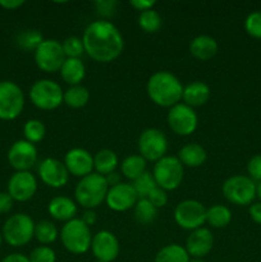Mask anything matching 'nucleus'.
Masks as SVG:
<instances>
[{
	"instance_id": "1",
	"label": "nucleus",
	"mask_w": 261,
	"mask_h": 262,
	"mask_svg": "<svg viewBox=\"0 0 261 262\" xmlns=\"http://www.w3.org/2000/svg\"><path fill=\"white\" fill-rule=\"evenodd\" d=\"M84 53L95 61L110 63L122 54L124 38L115 25L110 20L99 19L90 23L84 30Z\"/></svg>"
},
{
	"instance_id": "2",
	"label": "nucleus",
	"mask_w": 261,
	"mask_h": 262,
	"mask_svg": "<svg viewBox=\"0 0 261 262\" xmlns=\"http://www.w3.org/2000/svg\"><path fill=\"white\" fill-rule=\"evenodd\" d=\"M183 84L171 72H155L148 78L146 91L154 104L161 107H173L183 96Z\"/></svg>"
},
{
	"instance_id": "3",
	"label": "nucleus",
	"mask_w": 261,
	"mask_h": 262,
	"mask_svg": "<svg viewBox=\"0 0 261 262\" xmlns=\"http://www.w3.org/2000/svg\"><path fill=\"white\" fill-rule=\"evenodd\" d=\"M109 184L104 176L91 173L90 176L81 178L74 189V197L77 204L87 210H92L100 206L106 199Z\"/></svg>"
},
{
	"instance_id": "4",
	"label": "nucleus",
	"mask_w": 261,
	"mask_h": 262,
	"mask_svg": "<svg viewBox=\"0 0 261 262\" xmlns=\"http://www.w3.org/2000/svg\"><path fill=\"white\" fill-rule=\"evenodd\" d=\"M60 241L68 252L73 255H83L91 248V230L81 219L74 217L73 220H69L63 225Z\"/></svg>"
},
{
	"instance_id": "5",
	"label": "nucleus",
	"mask_w": 261,
	"mask_h": 262,
	"mask_svg": "<svg viewBox=\"0 0 261 262\" xmlns=\"http://www.w3.org/2000/svg\"><path fill=\"white\" fill-rule=\"evenodd\" d=\"M36 224L27 214H15L5 222L3 238L12 247H23L35 237Z\"/></svg>"
},
{
	"instance_id": "6",
	"label": "nucleus",
	"mask_w": 261,
	"mask_h": 262,
	"mask_svg": "<svg viewBox=\"0 0 261 262\" xmlns=\"http://www.w3.org/2000/svg\"><path fill=\"white\" fill-rule=\"evenodd\" d=\"M153 176L158 187L164 191H173L178 188L183 181V165L176 156H164L154 165Z\"/></svg>"
},
{
	"instance_id": "7",
	"label": "nucleus",
	"mask_w": 261,
	"mask_h": 262,
	"mask_svg": "<svg viewBox=\"0 0 261 262\" xmlns=\"http://www.w3.org/2000/svg\"><path fill=\"white\" fill-rule=\"evenodd\" d=\"M63 90L51 79H38L30 90L31 102L41 110H54L63 104Z\"/></svg>"
},
{
	"instance_id": "8",
	"label": "nucleus",
	"mask_w": 261,
	"mask_h": 262,
	"mask_svg": "<svg viewBox=\"0 0 261 262\" xmlns=\"http://www.w3.org/2000/svg\"><path fill=\"white\" fill-rule=\"evenodd\" d=\"M25 107V94L17 83L12 81L0 82V119L13 120Z\"/></svg>"
},
{
	"instance_id": "9",
	"label": "nucleus",
	"mask_w": 261,
	"mask_h": 262,
	"mask_svg": "<svg viewBox=\"0 0 261 262\" xmlns=\"http://www.w3.org/2000/svg\"><path fill=\"white\" fill-rule=\"evenodd\" d=\"M223 194L225 199L237 206L250 205L256 197V184L245 176H233L223 184Z\"/></svg>"
},
{
	"instance_id": "10",
	"label": "nucleus",
	"mask_w": 261,
	"mask_h": 262,
	"mask_svg": "<svg viewBox=\"0 0 261 262\" xmlns=\"http://www.w3.org/2000/svg\"><path fill=\"white\" fill-rule=\"evenodd\" d=\"M66 59L63 46L54 38L44 40L35 50L36 66L46 73H55L60 71Z\"/></svg>"
},
{
	"instance_id": "11",
	"label": "nucleus",
	"mask_w": 261,
	"mask_h": 262,
	"mask_svg": "<svg viewBox=\"0 0 261 262\" xmlns=\"http://www.w3.org/2000/svg\"><path fill=\"white\" fill-rule=\"evenodd\" d=\"M207 209L197 200H184L174 210V220L181 228L196 230L206 223Z\"/></svg>"
},
{
	"instance_id": "12",
	"label": "nucleus",
	"mask_w": 261,
	"mask_h": 262,
	"mask_svg": "<svg viewBox=\"0 0 261 262\" xmlns=\"http://www.w3.org/2000/svg\"><path fill=\"white\" fill-rule=\"evenodd\" d=\"M138 151L146 161H159L168 151V138L158 128H147L138 138Z\"/></svg>"
},
{
	"instance_id": "13",
	"label": "nucleus",
	"mask_w": 261,
	"mask_h": 262,
	"mask_svg": "<svg viewBox=\"0 0 261 262\" xmlns=\"http://www.w3.org/2000/svg\"><path fill=\"white\" fill-rule=\"evenodd\" d=\"M168 124L176 135L189 136L196 130L199 118L193 107L179 102L169 109Z\"/></svg>"
},
{
	"instance_id": "14",
	"label": "nucleus",
	"mask_w": 261,
	"mask_h": 262,
	"mask_svg": "<svg viewBox=\"0 0 261 262\" xmlns=\"http://www.w3.org/2000/svg\"><path fill=\"white\" fill-rule=\"evenodd\" d=\"M8 161L17 171H28L37 161V148L26 140L17 141L8 151Z\"/></svg>"
},
{
	"instance_id": "15",
	"label": "nucleus",
	"mask_w": 261,
	"mask_h": 262,
	"mask_svg": "<svg viewBox=\"0 0 261 262\" xmlns=\"http://www.w3.org/2000/svg\"><path fill=\"white\" fill-rule=\"evenodd\" d=\"M138 200L140 199H138L132 184L120 182L117 186L110 187L105 202H106L107 207L113 211L123 212L135 207Z\"/></svg>"
},
{
	"instance_id": "16",
	"label": "nucleus",
	"mask_w": 261,
	"mask_h": 262,
	"mask_svg": "<svg viewBox=\"0 0 261 262\" xmlns=\"http://www.w3.org/2000/svg\"><path fill=\"white\" fill-rule=\"evenodd\" d=\"M91 251L97 261L112 262L119 256V241L109 230H100L92 235Z\"/></svg>"
},
{
	"instance_id": "17",
	"label": "nucleus",
	"mask_w": 261,
	"mask_h": 262,
	"mask_svg": "<svg viewBox=\"0 0 261 262\" xmlns=\"http://www.w3.org/2000/svg\"><path fill=\"white\" fill-rule=\"evenodd\" d=\"M37 191V181L30 171H17L8 182V193L14 201L26 202Z\"/></svg>"
},
{
	"instance_id": "18",
	"label": "nucleus",
	"mask_w": 261,
	"mask_h": 262,
	"mask_svg": "<svg viewBox=\"0 0 261 262\" xmlns=\"http://www.w3.org/2000/svg\"><path fill=\"white\" fill-rule=\"evenodd\" d=\"M40 179L51 188H61L68 183L69 171L64 163L54 158L45 159L38 165Z\"/></svg>"
},
{
	"instance_id": "19",
	"label": "nucleus",
	"mask_w": 261,
	"mask_h": 262,
	"mask_svg": "<svg viewBox=\"0 0 261 262\" xmlns=\"http://www.w3.org/2000/svg\"><path fill=\"white\" fill-rule=\"evenodd\" d=\"M64 165L69 174L78 178H84L90 176L94 169V158L91 154L84 148H72L66 154Z\"/></svg>"
},
{
	"instance_id": "20",
	"label": "nucleus",
	"mask_w": 261,
	"mask_h": 262,
	"mask_svg": "<svg viewBox=\"0 0 261 262\" xmlns=\"http://www.w3.org/2000/svg\"><path fill=\"white\" fill-rule=\"evenodd\" d=\"M214 246V235L211 230L207 228H199L196 230H192L188 235L186 242V251L188 252L189 257L202 258L204 256L209 255L210 251Z\"/></svg>"
},
{
	"instance_id": "21",
	"label": "nucleus",
	"mask_w": 261,
	"mask_h": 262,
	"mask_svg": "<svg viewBox=\"0 0 261 262\" xmlns=\"http://www.w3.org/2000/svg\"><path fill=\"white\" fill-rule=\"evenodd\" d=\"M49 214L51 217L59 222H69L73 220L77 215V204L66 196H56L49 202L48 205Z\"/></svg>"
},
{
	"instance_id": "22",
	"label": "nucleus",
	"mask_w": 261,
	"mask_h": 262,
	"mask_svg": "<svg viewBox=\"0 0 261 262\" xmlns=\"http://www.w3.org/2000/svg\"><path fill=\"white\" fill-rule=\"evenodd\" d=\"M189 53L199 60L207 61L214 58L217 53V42L209 35H200L189 43Z\"/></svg>"
},
{
	"instance_id": "23",
	"label": "nucleus",
	"mask_w": 261,
	"mask_h": 262,
	"mask_svg": "<svg viewBox=\"0 0 261 262\" xmlns=\"http://www.w3.org/2000/svg\"><path fill=\"white\" fill-rule=\"evenodd\" d=\"M210 95H211L210 87L205 82L194 81L184 87L182 99H183L184 104L191 107L201 106L209 101Z\"/></svg>"
},
{
	"instance_id": "24",
	"label": "nucleus",
	"mask_w": 261,
	"mask_h": 262,
	"mask_svg": "<svg viewBox=\"0 0 261 262\" xmlns=\"http://www.w3.org/2000/svg\"><path fill=\"white\" fill-rule=\"evenodd\" d=\"M59 72L66 83H68L69 86H76V84H81V82L83 81L86 67L81 59L67 58Z\"/></svg>"
},
{
	"instance_id": "25",
	"label": "nucleus",
	"mask_w": 261,
	"mask_h": 262,
	"mask_svg": "<svg viewBox=\"0 0 261 262\" xmlns=\"http://www.w3.org/2000/svg\"><path fill=\"white\" fill-rule=\"evenodd\" d=\"M178 159L182 165L189 166V168H199L202 164H205L207 154L205 148L199 143H188L179 150Z\"/></svg>"
},
{
	"instance_id": "26",
	"label": "nucleus",
	"mask_w": 261,
	"mask_h": 262,
	"mask_svg": "<svg viewBox=\"0 0 261 262\" xmlns=\"http://www.w3.org/2000/svg\"><path fill=\"white\" fill-rule=\"evenodd\" d=\"M118 163H119L118 155L109 148H102L94 156V168L96 169V173L100 176L106 177L115 171Z\"/></svg>"
},
{
	"instance_id": "27",
	"label": "nucleus",
	"mask_w": 261,
	"mask_h": 262,
	"mask_svg": "<svg viewBox=\"0 0 261 262\" xmlns=\"http://www.w3.org/2000/svg\"><path fill=\"white\" fill-rule=\"evenodd\" d=\"M90 100V91L82 84H76V86H69L67 91H64L63 102L73 109H79V107L86 106Z\"/></svg>"
},
{
	"instance_id": "28",
	"label": "nucleus",
	"mask_w": 261,
	"mask_h": 262,
	"mask_svg": "<svg viewBox=\"0 0 261 262\" xmlns=\"http://www.w3.org/2000/svg\"><path fill=\"white\" fill-rule=\"evenodd\" d=\"M120 170L125 178L133 182L146 171V160L141 155L127 156L120 164Z\"/></svg>"
},
{
	"instance_id": "29",
	"label": "nucleus",
	"mask_w": 261,
	"mask_h": 262,
	"mask_svg": "<svg viewBox=\"0 0 261 262\" xmlns=\"http://www.w3.org/2000/svg\"><path fill=\"white\" fill-rule=\"evenodd\" d=\"M189 260L186 248L177 243L165 246L155 256V262H188Z\"/></svg>"
},
{
	"instance_id": "30",
	"label": "nucleus",
	"mask_w": 261,
	"mask_h": 262,
	"mask_svg": "<svg viewBox=\"0 0 261 262\" xmlns=\"http://www.w3.org/2000/svg\"><path fill=\"white\" fill-rule=\"evenodd\" d=\"M158 216V209L147 199H140L135 205V219L138 224H153Z\"/></svg>"
},
{
	"instance_id": "31",
	"label": "nucleus",
	"mask_w": 261,
	"mask_h": 262,
	"mask_svg": "<svg viewBox=\"0 0 261 262\" xmlns=\"http://www.w3.org/2000/svg\"><path fill=\"white\" fill-rule=\"evenodd\" d=\"M232 220V212L224 205H215L207 209L206 223L212 228H224Z\"/></svg>"
},
{
	"instance_id": "32",
	"label": "nucleus",
	"mask_w": 261,
	"mask_h": 262,
	"mask_svg": "<svg viewBox=\"0 0 261 262\" xmlns=\"http://www.w3.org/2000/svg\"><path fill=\"white\" fill-rule=\"evenodd\" d=\"M35 238L42 245H51L58 238V228L49 220H41L35 227Z\"/></svg>"
},
{
	"instance_id": "33",
	"label": "nucleus",
	"mask_w": 261,
	"mask_h": 262,
	"mask_svg": "<svg viewBox=\"0 0 261 262\" xmlns=\"http://www.w3.org/2000/svg\"><path fill=\"white\" fill-rule=\"evenodd\" d=\"M161 25H163V20H161L160 14L156 10L148 9L145 12H141L138 15V26L146 33L158 32Z\"/></svg>"
},
{
	"instance_id": "34",
	"label": "nucleus",
	"mask_w": 261,
	"mask_h": 262,
	"mask_svg": "<svg viewBox=\"0 0 261 262\" xmlns=\"http://www.w3.org/2000/svg\"><path fill=\"white\" fill-rule=\"evenodd\" d=\"M23 135H25L26 141L35 145V143H38L40 141L44 140L46 135V127L38 119L27 120L25 127H23Z\"/></svg>"
},
{
	"instance_id": "35",
	"label": "nucleus",
	"mask_w": 261,
	"mask_h": 262,
	"mask_svg": "<svg viewBox=\"0 0 261 262\" xmlns=\"http://www.w3.org/2000/svg\"><path fill=\"white\" fill-rule=\"evenodd\" d=\"M133 188H135L136 193H137L138 199H147L148 194L158 187L154 176L148 171H145L141 177H138L136 181L132 183Z\"/></svg>"
},
{
	"instance_id": "36",
	"label": "nucleus",
	"mask_w": 261,
	"mask_h": 262,
	"mask_svg": "<svg viewBox=\"0 0 261 262\" xmlns=\"http://www.w3.org/2000/svg\"><path fill=\"white\" fill-rule=\"evenodd\" d=\"M44 40L45 38L38 30H26L18 36V45L23 50L35 51Z\"/></svg>"
},
{
	"instance_id": "37",
	"label": "nucleus",
	"mask_w": 261,
	"mask_h": 262,
	"mask_svg": "<svg viewBox=\"0 0 261 262\" xmlns=\"http://www.w3.org/2000/svg\"><path fill=\"white\" fill-rule=\"evenodd\" d=\"M63 51L66 54V58H76L79 59L84 53V46L82 38L77 36H69L61 43Z\"/></svg>"
},
{
	"instance_id": "38",
	"label": "nucleus",
	"mask_w": 261,
	"mask_h": 262,
	"mask_svg": "<svg viewBox=\"0 0 261 262\" xmlns=\"http://www.w3.org/2000/svg\"><path fill=\"white\" fill-rule=\"evenodd\" d=\"M245 30L251 37L261 40V12H253L245 20Z\"/></svg>"
},
{
	"instance_id": "39",
	"label": "nucleus",
	"mask_w": 261,
	"mask_h": 262,
	"mask_svg": "<svg viewBox=\"0 0 261 262\" xmlns=\"http://www.w3.org/2000/svg\"><path fill=\"white\" fill-rule=\"evenodd\" d=\"M30 262H55L56 255L50 247L48 246H41V247L35 248L28 256Z\"/></svg>"
},
{
	"instance_id": "40",
	"label": "nucleus",
	"mask_w": 261,
	"mask_h": 262,
	"mask_svg": "<svg viewBox=\"0 0 261 262\" xmlns=\"http://www.w3.org/2000/svg\"><path fill=\"white\" fill-rule=\"evenodd\" d=\"M95 7H96L97 14H100L101 17H113L115 10H117L118 2H115V0H97L95 3Z\"/></svg>"
},
{
	"instance_id": "41",
	"label": "nucleus",
	"mask_w": 261,
	"mask_h": 262,
	"mask_svg": "<svg viewBox=\"0 0 261 262\" xmlns=\"http://www.w3.org/2000/svg\"><path fill=\"white\" fill-rule=\"evenodd\" d=\"M148 201L156 207V209H160V207H164L166 204H168V194L160 187H156L147 197Z\"/></svg>"
},
{
	"instance_id": "42",
	"label": "nucleus",
	"mask_w": 261,
	"mask_h": 262,
	"mask_svg": "<svg viewBox=\"0 0 261 262\" xmlns=\"http://www.w3.org/2000/svg\"><path fill=\"white\" fill-rule=\"evenodd\" d=\"M247 171L252 181H261V155H255L247 164Z\"/></svg>"
},
{
	"instance_id": "43",
	"label": "nucleus",
	"mask_w": 261,
	"mask_h": 262,
	"mask_svg": "<svg viewBox=\"0 0 261 262\" xmlns=\"http://www.w3.org/2000/svg\"><path fill=\"white\" fill-rule=\"evenodd\" d=\"M13 201L14 200L10 197L8 192H0V214H7L12 210Z\"/></svg>"
},
{
	"instance_id": "44",
	"label": "nucleus",
	"mask_w": 261,
	"mask_h": 262,
	"mask_svg": "<svg viewBox=\"0 0 261 262\" xmlns=\"http://www.w3.org/2000/svg\"><path fill=\"white\" fill-rule=\"evenodd\" d=\"M129 4L130 7L135 8L136 10L145 12V10L153 9L154 5L156 4V2L155 0H130Z\"/></svg>"
},
{
	"instance_id": "45",
	"label": "nucleus",
	"mask_w": 261,
	"mask_h": 262,
	"mask_svg": "<svg viewBox=\"0 0 261 262\" xmlns=\"http://www.w3.org/2000/svg\"><path fill=\"white\" fill-rule=\"evenodd\" d=\"M248 212H250V216L253 222L257 223V224H261V202L251 205Z\"/></svg>"
},
{
	"instance_id": "46",
	"label": "nucleus",
	"mask_w": 261,
	"mask_h": 262,
	"mask_svg": "<svg viewBox=\"0 0 261 262\" xmlns=\"http://www.w3.org/2000/svg\"><path fill=\"white\" fill-rule=\"evenodd\" d=\"M81 220L87 225V227H92L97 220L96 212H95L94 210H86V211L83 212V215H82Z\"/></svg>"
},
{
	"instance_id": "47",
	"label": "nucleus",
	"mask_w": 261,
	"mask_h": 262,
	"mask_svg": "<svg viewBox=\"0 0 261 262\" xmlns=\"http://www.w3.org/2000/svg\"><path fill=\"white\" fill-rule=\"evenodd\" d=\"M23 4H25V0H0V7L8 10H14L22 7Z\"/></svg>"
},
{
	"instance_id": "48",
	"label": "nucleus",
	"mask_w": 261,
	"mask_h": 262,
	"mask_svg": "<svg viewBox=\"0 0 261 262\" xmlns=\"http://www.w3.org/2000/svg\"><path fill=\"white\" fill-rule=\"evenodd\" d=\"M2 262H30V260L27 256L22 255V253H12L3 258Z\"/></svg>"
},
{
	"instance_id": "49",
	"label": "nucleus",
	"mask_w": 261,
	"mask_h": 262,
	"mask_svg": "<svg viewBox=\"0 0 261 262\" xmlns=\"http://www.w3.org/2000/svg\"><path fill=\"white\" fill-rule=\"evenodd\" d=\"M105 179H106L107 184H109V188H110V187L117 186V184L120 183V177H119V174L115 173V171H113V173H110L109 176L105 177Z\"/></svg>"
},
{
	"instance_id": "50",
	"label": "nucleus",
	"mask_w": 261,
	"mask_h": 262,
	"mask_svg": "<svg viewBox=\"0 0 261 262\" xmlns=\"http://www.w3.org/2000/svg\"><path fill=\"white\" fill-rule=\"evenodd\" d=\"M256 196L261 200V181L256 184Z\"/></svg>"
},
{
	"instance_id": "51",
	"label": "nucleus",
	"mask_w": 261,
	"mask_h": 262,
	"mask_svg": "<svg viewBox=\"0 0 261 262\" xmlns=\"http://www.w3.org/2000/svg\"><path fill=\"white\" fill-rule=\"evenodd\" d=\"M188 262H206V261H204L202 258H192V260H189Z\"/></svg>"
},
{
	"instance_id": "52",
	"label": "nucleus",
	"mask_w": 261,
	"mask_h": 262,
	"mask_svg": "<svg viewBox=\"0 0 261 262\" xmlns=\"http://www.w3.org/2000/svg\"><path fill=\"white\" fill-rule=\"evenodd\" d=\"M2 239H3V235L0 234V246H2Z\"/></svg>"
},
{
	"instance_id": "53",
	"label": "nucleus",
	"mask_w": 261,
	"mask_h": 262,
	"mask_svg": "<svg viewBox=\"0 0 261 262\" xmlns=\"http://www.w3.org/2000/svg\"><path fill=\"white\" fill-rule=\"evenodd\" d=\"M95 262H102V261H97V260H96V261H95Z\"/></svg>"
}]
</instances>
